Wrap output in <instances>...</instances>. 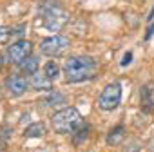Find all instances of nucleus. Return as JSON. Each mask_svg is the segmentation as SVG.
<instances>
[{
    "label": "nucleus",
    "instance_id": "1",
    "mask_svg": "<svg viewBox=\"0 0 154 152\" xmlns=\"http://www.w3.org/2000/svg\"><path fill=\"white\" fill-rule=\"evenodd\" d=\"M98 72V62L93 56H69L63 62V74L67 84H80L93 80Z\"/></svg>",
    "mask_w": 154,
    "mask_h": 152
},
{
    "label": "nucleus",
    "instance_id": "2",
    "mask_svg": "<svg viewBox=\"0 0 154 152\" xmlns=\"http://www.w3.org/2000/svg\"><path fill=\"white\" fill-rule=\"evenodd\" d=\"M69 22V13L54 0H44L38 4L36 24L47 31H60Z\"/></svg>",
    "mask_w": 154,
    "mask_h": 152
},
{
    "label": "nucleus",
    "instance_id": "3",
    "mask_svg": "<svg viewBox=\"0 0 154 152\" xmlns=\"http://www.w3.org/2000/svg\"><path fill=\"white\" fill-rule=\"evenodd\" d=\"M51 123L54 132L58 134H74V130L84 123V120L76 107H63L53 114Z\"/></svg>",
    "mask_w": 154,
    "mask_h": 152
},
{
    "label": "nucleus",
    "instance_id": "4",
    "mask_svg": "<svg viewBox=\"0 0 154 152\" xmlns=\"http://www.w3.org/2000/svg\"><path fill=\"white\" fill-rule=\"evenodd\" d=\"M122 103V85L118 82H112L103 87L100 98H98V107L102 111H114Z\"/></svg>",
    "mask_w": 154,
    "mask_h": 152
},
{
    "label": "nucleus",
    "instance_id": "5",
    "mask_svg": "<svg viewBox=\"0 0 154 152\" xmlns=\"http://www.w3.org/2000/svg\"><path fill=\"white\" fill-rule=\"evenodd\" d=\"M67 47H69V38H65L62 35H53L40 42V53L45 56H51V58L63 54L67 51Z\"/></svg>",
    "mask_w": 154,
    "mask_h": 152
},
{
    "label": "nucleus",
    "instance_id": "6",
    "mask_svg": "<svg viewBox=\"0 0 154 152\" xmlns=\"http://www.w3.org/2000/svg\"><path fill=\"white\" fill-rule=\"evenodd\" d=\"M33 53V44L29 40H17L8 47V58L11 63H22L24 60H27Z\"/></svg>",
    "mask_w": 154,
    "mask_h": 152
},
{
    "label": "nucleus",
    "instance_id": "7",
    "mask_svg": "<svg viewBox=\"0 0 154 152\" xmlns=\"http://www.w3.org/2000/svg\"><path fill=\"white\" fill-rule=\"evenodd\" d=\"M4 87L8 89L11 96H22L27 89V82L22 74H9L4 80Z\"/></svg>",
    "mask_w": 154,
    "mask_h": 152
},
{
    "label": "nucleus",
    "instance_id": "8",
    "mask_svg": "<svg viewBox=\"0 0 154 152\" xmlns=\"http://www.w3.org/2000/svg\"><path fill=\"white\" fill-rule=\"evenodd\" d=\"M140 107L145 114L154 112V84L149 82L140 89Z\"/></svg>",
    "mask_w": 154,
    "mask_h": 152
},
{
    "label": "nucleus",
    "instance_id": "9",
    "mask_svg": "<svg viewBox=\"0 0 154 152\" xmlns=\"http://www.w3.org/2000/svg\"><path fill=\"white\" fill-rule=\"evenodd\" d=\"M29 85L35 89V91H45V93H51L53 91V80H49L44 72H35L29 76Z\"/></svg>",
    "mask_w": 154,
    "mask_h": 152
},
{
    "label": "nucleus",
    "instance_id": "10",
    "mask_svg": "<svg viewBox=\"0 0 154 152\" xmlns=\"http://www.w3.org/2000/svg\"><path fill=\"white\" fill-rule=\"evenodd\" d=\"M123 139H125V129H123V125H116L114 129H111L109 134H107V138H105L107 145H112V147L120 145Z\"/></svg>",
    "mask_w": 154,
    "mask_h": 152
},
{
    "label": "nucleus",
    "instance_id": "11",
    "mask_svg": "<svg viewBox=\"0 0 154 152\" xmlns=\"http://www.w3.org/2000/svg\"><path fill=\"white\" fill-rule=\"evenodd\" d=\"M45 134V125L42 121H36V123H31L26 130H24V138L27 139H33V138H42Z\"/></svg>",
    "mask_w": 154,
    "mask_h": 152
},
{
    "label": "nucleus",
    "instance_id": "12",
    "mask_svg": "<svg viewBox=\"0 0 154 152\" xmlns=\"http://www.w3.org/2000/svg\"><path fill=\"white\" fill-rule=\"evenodd\" d=\"M24 29V26H18V27H8V26H0V44H8L13 36L20 35Z\"/></svg>",
    "mask_w": 154,
    "mask_h": 152
},
{
    "label": "nucleus",
    "instance_id": "13",
    "mask_svg": "<svg viewBox=\"0 0 154 152\" xmlns=\"http://www.w3.org/2000/svg\"><path fill=\"white\" fill-rule=\"evenodd\" d=\"M18 67H20V71L26 72V74H35V72H38V58L29 56L27 60H24L22 63H18Z\"/></svg>",
    "mask_w": 154,
    "mask_h": 152
},
{
    "label": "nucleus",
    "instance_id": "14",
    "mask_svg": "<svg viewBox=\"0 0 154 152\" xmlns=\"http://www.w3.org/2000/svg\"><path fill=\"white\" fill-rule=\"evenodd\" d=\"M87 132H89V125L84 121L78 129L74 130V134H72V141H74V145H80L82 141H85V139H87Z\"/></svg>",
    "mask_w": 154,
    "mask_h": 152
},
{
    "label": "nucleus",
    "instance_id": "15",
    "mask_svg": "<svg viewBox=\"0 0 154 152\" xmlns=\"http://www.w3.org/2000/svg\"><path fill=\"white\" fill-rule=\"evenodd\" d=\"M49 80H56L58 78V74H60V67H58V63L56 62H47L45 65H44V71H42Z\"/></svg>",
    "mask_w": 154,
    "mask_h": 152
},
{
    "label": "nucleus",
    "instance_id": "16",
    "mask_svg": "<svg viewBox=\"0 0 154 152\" xmlns=\"http://www.w3.org/2000/svg\"><path fill=\"white\" fill-rule=\"evenodd\" d=\"M44 103L47 105V107H54V105H60V103H65V98L60 94V93H49V96L44 100Z\"/></svg>",
    "mask_w": 154,
    "mask_h": 152
},
{
    "label": "nucleus",
    "instance_id": "17",
    "mask_svg": "<svg viewBox=\"0 0 154 152\" xmlns=\"http://www.w3.org/2000/svg\"><path fill=\"white\" fill-rule=\"evenodd\" d=\"M131 58H132V53H125V56H123V62H122V65H127V63L131 62Z\"/></svg>",
    "mask_w": 154,
    "mask_h": 152
},
{
    "label": "nucleus",
    "instance_id": "18",
    "mask_svg": "<svg viewBox=\"0 0 154 152\" xmlns=\"http://www.w3.org/2000/svg\"><path fill=\"white\" fill-rule=\"evenodd\" d=\"M149 152H154V139L149 143Z\"/></svg>",
    "mask_w": 154,
    "mask_h": 152
},
{
    "label": "nucleus",
    "instance_id": "19",
    "mask_svg": "<svg viewBox=\"0 0 154 152\" xmlns=\"http://www.w3.org/2000/svg\"><path fill=\"white\" fill-rule=\"evenodd\" d=\"M149 20H150V22L154 20V6H152V11H150V15H149Z\"/></svg>",
    "mask_w": 154,
    "mask_h": 152
},
{
    "label": "nucleus",
    "instance_id": "20",
    "mask_svg": "<svg viewBox=\"0 0 154 152\" xmlns=\"http://www.w3.org/2000/svg\"><path fill=\"white\" fill-rule=\"evenodd\" d=\"M2 65H4V56L0 54V69H2Z\"/></svg>",
    "mask_w": 154,
    "mask_h": 152
}]
</instances>
